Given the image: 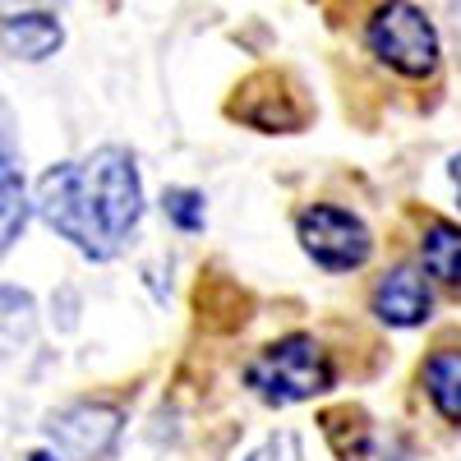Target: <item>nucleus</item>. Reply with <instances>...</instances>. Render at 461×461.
I'll return each mask as SVG.
<instances>
[{
	"instance_id": "f257e3e1",
	"label": "nucleus",
	"mask_w": 461,
	"mask_h": 461,
	"mask_svg": "<svg viewBox=\"0 0 461 461\" xmlns=\"http://www.w3.org/2000/svg\"><path fill=\"white\" fill-rule=\"evenodd\" d=\"M32 217L79 249L88 263H115L139 236L148 194L139 158L125 143H102L84 158L56 162L28 189Z\"/></svg>"
},
{
	"instance_id": "f03ea898",
	"label": "nucleus",
	"mask_w": 461,
	"mask_h": 461,
	"mask_svg": "<svg viewBox=\"0 0 461 461\" xmlns=\"http://www.w3.org/2000/svg\"><path fill=\"white\" fill-rule=\"evenodd\" d=\"M337 365L314 332H286L245 365V388L267 406H304L332 393Z\"/></svg>"
},
{
	"instance_id": "7ed1b4c3",
	"label": "nucleus",
	"mask_w": 461,
	"mask_h": 461,
	"mask_svg": "<svg viewBox=\"0 0 461 461\" xmlns=\"http://www.w3.org/2000/svg\"><path fill=\"white\" fill-rule=\"evenodd\" d=\"M365 47L402 79H434L443 60L438 28L415 0H378L365 23Z\"/></svg>"
},
{
	"instance_id": "20e7f679",
	"label": "nucleus",
	"mask_w": 461,
	"mask_h": 461,
	"mask_svg": "<svg viewBox=\"0 0 461 461\" xmlns=\"http://www.w3.org/2000/svg\"><path fill=\"white\" fill-rule=\"evenodd\" d=\"M295 240L314 267L323 273H360L374 258V230L360 212L337 208V203H310L295 217Z\"/></svg>"
},
{
	"instance_id": "39448f33",
	"label": "nucleus",
	"mask_w": 461,
	"mask_h": 461,
	"mask_svg": "<svg viewBox=\"0 0 461 461\" xmlns=\"http://www.w3.org/2000/svg\"><path fill=\"white\" fill-rule=\"evenodd\" d=\"M121 429H125V411L102 406V402H74V406H65L47 420L51 452L65 456V461H102V456H111Z\"/></svg>"
},
{
	"instance_id": "423d86ee",
	"label": "nucleus",
	"mask_w": 461,
	"mask_h": 461,
	"mask_svg": "<svg viewBox=\"0 0 461 461\" xmlns=\"http://www.w3.org/2000/svg\"><path fill=\"white\" fill-rule=\"evenodd\" d=\"M369 314L383 328H397V332L425 328L434 319V286L425 277V267L420 263L388 267V273L374 282V291H369Z\"/></svg>"
},
{
	"instance_id": "0eeeda50",
	"label": "nucleus",
	"mask_w": 461,
	"mask_h": 461,
	"mask_svg": "<svg viewBox=\"0 0 461 461\" xmlns=\"http://www.w3.org/2000/svg\"><path fill=\"white\" fill-rule=\"evenodd\" d=\"M32 199H28V171H23V143L14 111L0 102V258H5L28 230Z\"/></svg>"
},
{
	"instance_id": "6e6552de",
	"label": "nucleus",
	"mask_w": 461,
	"mask_h": 461,
	"mask_svg": "<svg viewBox=\"0 0 461 461\" xmlns=\"http://www.w3.org/2000/svg\"><path fill=\"white\" fill-rule=\"evenodd\" d=\"M65 47V23L56 10H0V56L42 65Z\"/></svg>"
},
{
	"instance_id": "1a4fd4ad",
	"label": "nucleus",
	"mask_w": 461,
	"mask_h": 461,
	"mask_svg": "<svg viewBox=\"0 0 461 461\" xmlns=\"http://www.w3.org/2000/svg\"><path fill=\"white\" fill-rule=\"evenodd\" d=\"M37 323H42L37 295L23 291V286L0 282V365L19 360L28 346L37 341Z\"/></svg>"
},
{
	"instance_id": "9d476101",
	"label": "nucleus",
	"mask_w": 461,
	"mask_h": 461,
	"mask_svg": "<svg viewBox=\"0 0 461 461\" xmlns=\"http://www.w3.org/2000/svg\"><path fill=\"white\" fill-rule=\"evenodd\" d=\"M420 267L429 273V282L461 291V226L447 217H429L420 226Z\"/></svg>"
},
{
	"instance_id": "9b49d317",
	"label": "nucleus",
	"mask_w": 461,
	"mask_h": 461,
	"mask_svg": "<svg viewBox=\"0 0 461 461\" xmlns=\"http://www.w3.org/2000/svg\"><path fill=\"white\" fill-rule=\"evenodd\" d=\"M420 383H425L429 406L461 429V346H434L420 365Z\"/></svg>"
},
{
	"instance_id": "f8f14e48",
	"label": "nucleus",
	"mask_w": 461,
	"mask_h": 461,
	"mask_svg": "<svg viewBox=\"0 0 461 461\" xmlns=\"http://www.w3.org/2000/svg\"><path fill=\"white\" fill-rule=\"evenodd\" d=\"M323 438L328 447L337 452V461H369V447H374V429H369V420L351 406H341V411H323Z\"/></svg>"
},
{
	"instance_id": "ddd939ff",
	"label": "nucleus",
	"mask_w": 461,
	"mask_h": 461,
	"mask_svg": "<svg viewBox=\"0 0 461 461\" xmlns=\"http://www.w3.org/2000/svg\"><path fill=\"white\" fill-rule=\"evenodd\" d=\"M162 212L176 230H185V236H199V230L208 226V199L203 189H189V185H171L162 194Z\"/></svg>"
},
{
	"instance_id": "4468645a",
	"label": "nucleus",
	"mask_w": 461,
	"mask_h": 461,
	"mask_svg": "<svg viewBox=\"0 0 461 461\" xmlns=\"http://www.w3.org/2000/svg\"><path fill=\"white\" fill-rule=\"evenodd\" d=\"M245 461H304V438L295 429H273Z\"/></svg>"
},
{
	"instance_id": "2eb2a0df",
	"label": "nucleus",
	"mask_w": 461,
	"mask_h": 461,
	"mask_svg": "<svg viewBox=\"0 0 461 461\" xmlns=\"http://www.w3.org/2000/svg\"><path fill=\"white\" fill-rule=\"evenodd\" d=\"M65 0H0V10H60Z\"/></svg>"
},
{
	"instance_id": "dca6fc26",
	"label": "nucleus",
	"mask_w": 461,
	"mask_h": 461,
	"mask_svg": "<svg viewBox=\"0 0 461 461\" xmlns=\"http://www.w3.org/2000/svg\"><path fill=\"white\" fill-rule=\"evenodd\" d=\"M447 180H452V189H456V203H461V152H456V158H447Z\"/></svg>"
},
{
	"instance_id": "f3484780",
	"label": "nucleus",
	"mask_w": 461,
	"mask_h": 461,
	"mask_svg": "<svg viewBox=\"0 0 461 461\" xmlns=\"http://www.w3.org/2000/svg\"><path fill=\"white\" fill-rule=\"evenodd\" d=\"M28 461H65V456H56L51 447H37V452H28Z\"/></svg>"
}]
</instances>
